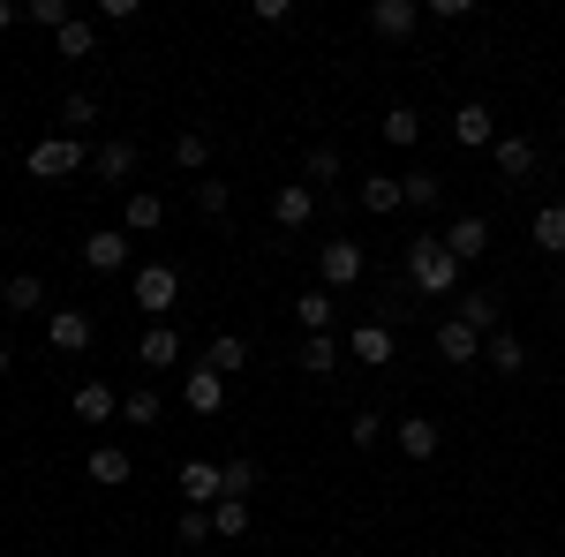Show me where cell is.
<instances>
[{
	"label": "cell",
	"instance_id": "6da1fadb",
	"mask_svg": "<svg viewBox=\"0 0 565 557\" xmlns=\"http://www.w3.org/2000/svg\"><path fill=\"white\" fill-rule=\"evenodd\" d=\"M460 271H468V264L445 249V234H415V242H407V287H415V294L452 301L460 294Z\"/></svg>",
	"mask_w": 565,
	"mask_h": 557
},
{
	"label": "cell",
	"instance_id": "7a4b0ae2",
	"mask_svg": "<svg viewBox=\"0 0 565 557\" xmlns=\"http://www.w3.org/2000/svg\"><path fill=\"white\" fill-rule=\"evenodd\" d=\"M317 287H324V294L362 287V249H354V242H340V234H324V242H317Z\"/></svg>",
	"mask_w": 565,
	"mask_h": 557
},
{
	"label": "cell",
	"instance_id": "3957f363",
	"mask_svg": "<svg viewBox=\"0 0 565 557\" xmlns=\"http://www.w3.org/2000/svg\"><path fill=\"white\" fill-rule=\"evenodd\" d=\"M129 294H136V309H143V317H167V309H174V294H181V271H174V264H136Z\"/></svg>",
	"mask_w": 565,
	"mask_h": 557
},
{
	"label": "cell",
	"instance_id": "277c9868",
	"mask_svg": "<svg viewBox=\"0 0 565 557\" xmlns=\"http://www.w3.org/2000/svg\"><path fill=\"white\" fill-rule=\"evenodd\" d=\"M68 173H84V143L76 136H45L31 151V181H68Z\"/></svg>",
	"mask_w": 565,
	"mask_h": 557
},
{
	"label": "cell",
	"instance_id": "5b68a950",
	"mask_svg": "<svg viewBox=\"0 0 565 557\" xmlns=\"http://www.w3.org/2000/svg\"><path fill=\"white\" fill-rule=\"evenodd\" d=\"M181 497H189V513H212L218 497H226V468H212V460H181Z\"/></svg>",
	"mask_w": 565,
	"mask_h": 557
},
{
	"label": "cell",
	"instance_id": "8992f818",
	"mask_svg": "<svg viewBox=\"0 0 565 557\" xmlns=\"http://www.w3.org/2000/svg\"><path fill=\"white\" fill-rule=\"evenodd\" d=\"M84 271H98V279L129 271V234H121V226H98V234H84Z\"/></svg>",
	"mask_w": 565,
	"mask_h": 557
},
{
	"label": "cell",
	"instance_id": "52a82bcc",
	"mask_svg": "<svg viewBox=\"0 0 565 557\" xmlns=\"http://www.w3.org/2000/svg\"><path fill=\"white\" fill-rule=\"evenodd\" d=\"M452 317H460L468 332H482V340H490V332H505V309H498L490 287H460V294H452Z\"/></svg>",
	"mask_w": 565,
	"mask_h": 557
},
{
	"label": "cell",
	"instance_id": "ba28073f",
	"mask_svg": "<svg viewBox=\"0 0 565 557\" xmlns=\"http://www.w3.org/2000/svg\"><path fill=\"white\" fill-rule=\"evenodd\" d=\"M423 23V0H370V31L377 39H415Z\"/></svg>",
	"mask_w": 565,
	"mask_h": 557
},
{
	"label": "cell",
	"instance_id": "9c48e42d",
	"mask_svg": "<svg viewBox=\"0 0 565 557\" xmlns=\"http://www.w3.org/2000/svg\"><path fill=\"white\" fill-rule=\"evenodd\" d=\"M90 309H53V324H45V340H53V354H84L90 346Z\"/></svg>",
	"mask_w": 565,
	"mask_h": 557
},
{
	"label": "cell",
	"instance_id": "30bf717a",
	"mask_svg": "<svg viewBox=\"0 0 565 557\" xmlns=\"http://www.w3.org/2000/svg\"><path fill=\"white\" fill-rule=\"evenodd\" d=\"M445 249H452L460 264H476L482 249H490V218H482V212H460L452 226H445Z\"/></svg>",
	"mask_w": 565,
	"mask_h": 557
},
{
	"label": "cell",
	"instance_id": "8fae6325",
	"mask_svg": "<svg viewBox=\"0 0 565 557\" xmlns=\"http://www.w3.org/2000/svg\"><path fill=\"white\" fill-rule=\"evenodd\" d=\"M271 218H279L287 234H302L309 218H317V189H309V181H287V189L271 196Z\"/></svg>",
	"mask_w": 565,
	"mask_h": 557
},
{
	"label": "cell",
	"instance_id": "7c38bea8",
	"mask_svg": "<svg viewBox=\"0 0 565 557\" xmlns=\"http://www.w3.org/2000/svg\"><path fill=\"white\" fill-rule=\"evenodd\" d=\"M181 399H189V415H218V407H226V377L196 362V369L181 377Z\"/></svg>",
	"mask_w": 565,
	"mask_h": 557
},
{
	"label": "cell",
	"instance_id": "4fadbf2b",
	"mask_svg": "<svg viewBox=\"0 0 565 557\" xmlns=\"http://www.w3.org/2000/svg\"><path fill=\"white\" fill-rule=\"evenodd\" d=\"M452 136H460L468 151H490V143H498V114H490L482 98H468V106L452 114Z\"/></svg>",
	"mask_w": 565,
	"mask_h": 557
},
{
	"label": "cell",
	"instance_id": "5bb4252c",
	"mask_svg": "<svg viewBox=\"0 0 565 557\" xmlns=\"http://www.w3.org/2000/svg\"><path fill=\"white\" fill-rule=\"evenodd\" d=\"M121 415V392L106 385V377H84L76 385V422H114Z\"/></svg>",
	"mask_w": 565,
	"mask_h": 557
},
{
	"label": "cell",
	"instance_id": "9a60e30c",
	"mask_svg": "<svg viewBox=\"0 0 565 557\" xmlns=\"http://www.w3.org/2000/svg\"><path fill=\"white\" fill-rule=\"evenodd\" d=\"M159 226H167V196L129 189V204H121V234H159Z\"/></svg>",
	"mask_w": 565,
	"mask_h": 557
},
{
	"label": "cell",
	"instance_id": "2e32d148",
	"mask_svg": "<svg viewBox=\"0 0 565 557\" xmlns=\"http://www.w3.org/2000/svg\"><path fill=\"white\" fill-rule=\"evenodd\" d=\"M354 362H377V369H385V362H399V340H392V324H377V317H370V324H354Z\"/></svg>",
	"mask_w": 565,
	"mask_h": 557
},
{
	"label": "cell",
	"instance_id": "e0dca14e",
	"mask_svg": "<svg viewBox=\"0 0 565 557\" xmlns=\"http://www.w3.org/2000/svg\"><path fill=\"white\" fill-rule=\"evenodd\" d=\"M354 204H362V212H377V218H392L399 204H407V189H399V173H370V181L354 189Z\"/></svg>",
	"mask_w": 565,
	"mask_h": 557
},
{
	"label": "cell",
	"instance_id": "ac0fdd59",
	"mask_svg": "<svg viewBox=\"0 0 565 557\" xmlns=\"http://www.w3.org/2000/svg\"><path fill=\"white\" fill-rule=\"evenodd\" d=\"M90 173H98V181H129L136 173V143L129 136H106V143L90 151Z\"/></svg>",
	"mask_w": 565,
	"mask_h": 557
},
{
	"label": "cell",
	"instance_id": "d6986e66",
	"mask_svg": "<svg viewBox=\"0 0 565 557\" xmlns=\"http://www.w3.org/2000/svg\"><path fill=\"white\" fill-rule=\"evenodd\" d=\"M399 452H407V460H437V452H445V429H437L430 415H407V422H399Z\"/></svg>",
	"mask_w": 565,
	"mask_h": 557
},
{
	"label": "cell",
	"instance_id": "ffe728a7",
	"mask_svg": "<svg viewBox=\"0 0 565 557\" xmlns=\"http://www.w3.org/2000/svg\"><path fill=\"white\" fill-rule=\"evenodd\" d=\"M84 474H90V482H98V490H121V482H129V474H136V460H129V452H121V444H98V452H90V460H84Z\"/></svg>",
	"mask_w": 565,
	"mask_h": 557
},
{
	"label": "cell",
	"instance_id": "44dd1931",
	"mask_svg": "<svg viewBox=\"0 0 565 557\" xmlns=\"http://www.w3.org/2000/svg\"><path fill=\"white\" fill-rule=\"evenodd\" d=\"M490 159H498L505 181H527V173H535V136H498V143H490Z\"/></svg>",
	"mask_w": 565,
	"mask_h": 557
},
{
	"label": "cell",
	"instance_id": "7402d4cb",
	"mask_svg": "<svg viewBox=\"0 0 565 557\" xmlns=\"http://www.w3.org/2000/svg\"><path fill=\"white\" fill-rule=\"evenodd\" d=\"M482 362H490L498 377H521V369H527V346H521V332H490V340H482Z\"/></svg>",
	"mask_w": 565,
	"mask_h": 557
},
{
	"label": "cell",
	"instance_id": "603a6c76",
	"mask_svg": "<svg viewBox=\"0 0 565 557\" xmlns=\"http://www.w3.org/2000/svg\"><path fill=\"white\" fill-rule=\"evenodd\" d=\"M136 362H143V369H174V362H181V332H174V324H151L143 346H136Z\"/></svg>",
	"mask_w": 565,
	"mask_h": 557
},
{
	"label": "cell",
	"instance_id": "cb8c5ba5",
	"mask_svg": "<svg viewBox=\"0 0 565 557\" xmlns=\"http://www.w3.org/2000/svg\"><path fill=\"white\" fill-rule=\"evenodd\" d=\"M0 309H8V317H31V309H45V279H39V271H15V279L0 287Z\"/></svg>",
	"mask_w": 565,
	"mask_h": 557
},
{
	"label": "cell",
	"instance_id": "d4e9b609",
	"mask_svg": "<svg viewBox=\"0 0 565 557\" xmlns=\"http://www.w3.org/2000/svg\"><path fill=\"white\" fill-rule=\"evenodd\" d=\"M332 362H340V340H332V332H302V346H295V369H309V377H332Z\"/></svg>",
	"mask_w": 565,
	"mask_h": 557
},
{
	"label": "cell",
	"instance_id": "484cf974",
	"mask_svg": "<svg viewBox=\"0 0 565 557\" xmlns=\"http://www.w3.org/2000/svg\"><path fill=\"white\" fill-rule=\"evenodd\" d=\"M53 53H61V61H90V53H98V23H90V15L61 23V31H53Z\"/></svg>",
	"mask_w": 565,
	"mask_h": 557
},
{
	"label": "cell",
	"instance_id": "4316f807",
	"mask_svg": "<svg viewBox=\"0 0 565 557\" xmlns=\"http://www.w3.org/2000/svg\"><path fill=\"white\" fill-rule=\"evenodd\" d=\"M437 354H445V362H476V354H482V332H468L460 317H445V324H437Z\"/></svg>",
	"mask_w": 565,
	"mask_h": 557
},
{
	"label": "cell",
	"instance_id": "83f0119b",
	"mask_svg": "<svg viewBox=\"0 0 565 557\" xmlns=\"http://www.w3.org/2000/svg\"><path fill=\"white\" fill-rule=\"evenodd\" d=\"M204 369H218V377H242V369H249V340H234V332H218V340L204 346Z\"/></svg>",
	"mask_w": 565,
	"mask_h": 557
},
{
	"label": "cell",
	"instance_id": "f1b7e54d",
	"mask_svg": "<svg viewBox=\"0 0 565 557\" xmlns=\"http://www.w3.org/2000/svg\"><path fill=\"white\" fill-rule=\"evenodd\" d=\"M527 234H535V249H543V257H565V204H543Z\"/></svg>",
	"mask_w": 565,
	"mask_h": 557
},
{
	"label": "cell",
	"instance_id": "f546056e",
	"mask_svg": "<svg viewBox=\"0 0 565 557\" xmlns=\"http://www.w3.org/2000/svg\"><path fill=\"white\" fill-rule=\"evenodd\" d=\"M399 189H407V204H415V212H437V204H445V181H437L430 167H415V173H399Z\"/></svg>",
	"mask_w": 565,
	"mask_h": 557
},
{
	"label": "cell",
	"instance_id": "4dcf8cb0",
	"mask_svg": "<svg viewBox=\"0 0 565 557\" xmlns=\"http://www.w3.org/2000/svg\"><path fill=\"white\" fill-rule=\"evenodd\" d=\"M332 309H340V301L324 294V287H309V294L295 301V324H302V332H332Z\"/></svg>",
	"mask_w": 565,
	"mask_h": 557
},
{
	"label": "cell",
	"instance_id": "1f68e13d",
	"mask_svg": "<svg viewBox=\"0 0 565 557\" xmlns=\"http://www.w3.org/2000/svg\"><path fill=\"white\" fill-rule=\"evenodd\" d=\"M302 181H309V189H332V181H340V151H332V143H309Z\"/></svg>",
	"mask_w": 565,
	"mask_h": 557
},
{
	"label": "cell",
	"instance_id": "d6a6232c",
	"mask_svg": "<svg viewBox=\"0 0 565 557\" xmlns=\"http://www.w3.org/2000/svg\"><path fill=\"white\" fill-rule=\"evenodd\" d=\"M204 159H212V136H204V129H181L174 136V167L181 173H204Z\"/></svg>",
	"mask_w": 565,
	"mask_h": 557
},
{
	"label": "cell",
	"instance_id": "836d02e7",
	"mask_svg": "<svg viewBox=\"0 0 565 557\" xmlns=\"http://www.w3.org/2000/svg\"><path fill=\"white\" fill-rule=\"evenodd\" d=\"M212 535H249V497H218L212 505Z\"/></svg>",
	"mask_w": 565,
	"mask_h": 557
},
{
	"label": "cell",
	"instance_id": "e575fe53",
	"mask_svg": "<svg viewBox=\"0 0 565 557\" xmlns=\"http://www.w3.org/2000/svg\"><path fill=\"white\" fill-rule=\"evenodd\" d=\"M23 15H31L39 31H61V23H76V8H68V0H23Z\"/></svg>",
	"mask_w": 565,
	"mask_h": 557
},
{
	"label": "cell",
	"instance_id": "d590c367",
	"mask_svg": "<svg viewBox=\"0 0 565 557\" xmlns=\"http://www.w3.org/2000/svg\"><path fill=\"white\" fill-rule=\"evenodd\" d=\"M61 121H68V136H76V143H84V129L98 121V98H84V90H76V98H61Z\"/></svg>",
	"mask_w": 565,
	"mask_h": 557
},
{
	"label": "cell",
	"instance_id": "8d00e7d4",
	"mask_svg": "<svg viewBox=\"0 0 565 557\" xmlns=\"http://www.w3.org/2000/svg\"><path fill=\"white\" fill-rule=\"evenodd\" d=\"M121 422H143V429H151V422H159V392H143V385L121 392Z\"/></svg>",
	"mask_w": 565,
	"mask_h": 557
},
{
	"label": "cell",
	"instance_id": "74e56055",
	"mask_svg": "<svg viewBox=\"0 0 565 557\" xmlns=\"http://www.w3.org/2000/svg\"><path fill=\"white\" fill-rule=\"evenodd\" d=\"M257 490H264L257 460H226V497H257Z\"/></svg>",
	"mask_w": 565,
	"mask_h": 557
},
{
	"label": "cell",
	"instance_id": "f35d334b",
	"mask_svg": "<svg viewBox=\"0 0 565 557\" xmlns=\"http://www.w3.org/2000/svg\"><path fill=\"white\" fill-rule=\"evenodd\" d=\"M196 212L226 218V212H234V189H226V181H196Z\"/></svg>",
	"mask_w": 565,
	"mask_h": 557
},
{
	"label": "cell",
	"instance_id": "ab89813d",
	"mask_svg": "<svg viewBox=\"0 0 565 557\" xmlns=\"http://www.w3.org/2000/svg\"><path fill=\"white\" fill-rule=\"evenodd\" d=\"M415 136H423V114H415V106H392L385 114V143H415Z\"/></svg>",
	"mask_w": 565,
	"mask_h": 557
},
{
	"label": "cell",
	"instance_id": "60d3db41",
	"mask_svg": "<svg viewBox=\"0 0 565 557\" xmlns=\"http://www.w3.org/2000/svg\"><path fill=\"white\" fill-rule=\"evenodd\" d=\"M174 535L189 543V550H204V543H212V513H181V519H174Z\"/></svg>",
	"mask_w": 565,
	"mask_h": 557
},
{
	"label": "cell",
	"instance_id": "b9f144b4",
	"mask_svg": "<svg viewBox=\"0 0 565 557\" xmlns=\"http://www.w3.org/2000/svg\"><path fill=\"white\" fill-rule=\"evenodd\" d=\"M348 437H354V444H362V452H370V444L385 437V415H354V422H348Z\"/></svg>",
	"mask_w": 565,
	"mask_h": 557
},
{
	"label": "cell",
	"instance_id": "7bdbcfd3",
	"mask_svg": "<svg viewBox=\"0 0 565 557\" xmlns=\"http://www.w3.org/2000/svg\"><path fill=\"white\" fill-rule=\"evenodd\" d=\"M423 15H437V23H460V15H468V0H423Z\"/></svg>",
	"mask_w": 565,
	"mask_h": 557
},
{
	"label": "cell",
	"instance_id": "ee69618b",
	"mask_svg": "<svg viewBox=\"0 0 565 557\" xmlns=\"http://www.w3.org/2000/svg\"><path fill=\"white\" fill-rule=\"evenodd\" d=\"M8 369H15V354H8V340H0V377H8Z\"/></svg>",
	"mask_w": 565,
	"mask_h": 557
},
{
	"label": "cell",
	"instance_id": "f6af8a7d",
	"mask_svg": "<svg viewBox=\"0 0 565 557\" xmlns=\"http://www.w3.org/2000/svg\"><path fill=\"white\" fill-rule=\"evenodd\" d=\"M8 23H15V8H8V0H0V31H8Z\"/></svg>",
	"mask_w": 565,
	"mask_h": 557
},
{
	"label": "cell",
	"instance_id": "bcb514c9",
	"mask_svg": "<svg viewBox=\"0 0 565 557\" xmlns=\"http://www.w3.org/2000/svg\"><path fill=\"white\" fill-rule=\"evenodd\" d=\"M0 121H8V114H0Z\"/></svg>",
	"mask_w": 565,
	"mask_h": 557
}]
</instances>
